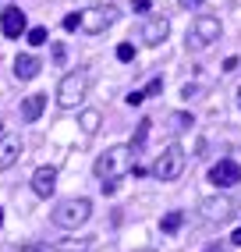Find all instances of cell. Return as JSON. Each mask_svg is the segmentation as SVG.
<instances>
[{
	"label": "cell",
	"instance_id": "cell-19",
	"mask_svg": "<svg viewBox=\"0 0 241 252\" xmlns=\"http://www.w3.org/2000/svg\"><path fill=\"white\" fill-rule=\"evenodd\" d=\"M188 128H192V114H184V110L170 114V131H174V135H181V131H188Z\"/></svg>",
	"mask_w": 241,
	"mask_h": 252
},
{
	"label": "cell",
	"instance_id": "cell-9",
	"mask_svg": "<svg viewBox=\"0 0 241 252\" xmlns=\"http://www.w3.org/2000/svg\"><path fill=\"white\" fill-rule=\"evenodd\" d=\"M0 32H4V39H22L29 32V18L22 7H4L0 14Z\"/></svg>",
	"mask_w": 241,
	"mask_h": 252
},
{
	"label": "cell",
	"instance_id": "cell-13",
	"mask_svg": "<svg viewBox=\"0 0 241 252\" xmlns=\"http://www.w3.org/2000/svg\"><path fill=\"white\" fill-rule=\"evenodd\" d=\"M39 71H43L39 57H32V54H18V57H14V78H18V82H32Z\"/></svg>",
	"mask_w": 241,
	"mask_h": 252
},
{
	"label": "cell",
	"instance_id": "cell-2",
	"mask_svg": "<svg viewBox=\"0 0 241 252\" xmlns=\"http://www.w3.org/2000/svg\"><path fill=\"white\" fill-rule=\"evenodd\" d=\"M89 71L85 68H75V71H67L64 78H60V86H57V107L60 110H75V107H82V99L89 96Z\"/></svg>",
	"mask_w": 241,
	"mask_h": 252
},
{
	"label": "cell",
	"instance_id": "cell-6",
	"mask_svg": "<svg viewBox=\"0 0 241 252\" xmlns=\"http://www.w3.org/2000/svg\"><path fill=\"white\" fill-rule=\"evenodd\" d=\"M117 7L114 4H92V7H85L82 11V32L85 36H103L114 22H117Z\"/></svg>",
	"mask_w": 241,
	"mask_h": 252
},
{
	"label": "cell",
	"instance_id": "cell-35",
	"mask_svg": "<svg viewBox=\"0 0 241 252\" xmlns=\"http://www.w3.org/2000/svg\"><path fill=\"white\" fill-rule=\"evenodd\" d=\"M0 224H4V206H0Z\"/></svg>",
	"mask_w": 241,
	"mask_h": 252
},
{
	"label": "cell",
	"instance_id": "cell-12",
	"mask_svg": "<svg viewBox=\"0 0 241 252\" xmlns=\"http://www.w3.org/2000/svg\"><path fill=\"white\" fill-rule=\"evenodd\" d=\"M22 157V135H0V171L14 167Z\"/></svg>",
	"mask_w": 241,
	"mask_h": 252
},
{
	"label": "cell",
	"instance_id": "cell-29",
	"mask_svg": "<svg viewBox=\"0 0 241 252\" xmlns=\"http://www.w3.org/2000/svg\"><path fill=\"white\" fill-rule=\"evenodd\" d=\"M117 192V181H103V195H114Z\"/></svg>",
	"mask_w": 241,
	"mask_h": 252
},
{
	"label": "cell",
	"instance_id": "cell-11",
	"mask_svg": "<svg viewBox=\"0 0 241 252\" xmlns=\"http://www.w3.org/2000/svg\"><path fill=\"white\" fill-rule=\"evenodd\" d=\"M167 32H170V22L163 18V14H156V18H146L139 36H142L146 46H160V43H167Z\"/></svg>",
	"mask_w": 241,
	"mask_h": 252
},
{
	"label": "cell",
	"instance_id": "cell-26",
	"mask_svg": "<svg viewBox=\"0 0 241 252\" xmlns=\"http://www.w3.org/2000/svg\"><path fill=\"white\" fill-rule=\"evenodd\" d=\"M131 7H135V14H149L152 0H131Z\"/></svg>",
	"mask_w": 241,
	"mask_h": 252
},
{
	"label": "cell",
	"instance_id": "cell-34",
	"mask_svg": "<svg viewBox=\"0 0 241 252\" xmlns=\"http://www.w3.org/2000/svg\"><path fill=\"white\" fill-rule=\"evenodd\" d=\"M135 252H156V249H135Z\"/></svg>",
	"mask_w": 241,
	"mask_h": 252
},
{
	"label": "cell",
	"instance_id": "cell-8",
	"mask_svg": "<svg viewBox=\"0 0 241 252\" xmlns=\"http://www.w3.org/2000/svg\"><path fill=\"white\" fill-rule=\"evenodd\" d=\"M210 181L216 185V189H234V185L241 181V163L238 160H216L210 167Z\"/></svg>",
	"mask_w": 241,
	"mask_h": 252
},
{
	"label": "cell",
	"instance_id": "cell-17",
	"mask_svg": "<svg viewBox=\"0 0 241 252\" xmlns=\"http://www.w3.org/2000/svg\"><path fill=\"white\" fill-rule=\"evenodd\" d=\"M149 128H152V117L139 121V128H135V135H131V142H128V153H131V160L142 153V146H146V139H149Z\"/></svg>",
	"mask_w": 241,
	"mask_h": 252
},
{
	"label": "cell",
	"instance_id": "cell-25",
	"mask_svg": "<svg viewBox=\"0 0 241 252\" xmlns=\"http://www.w3.org/2000/svg\"><path fill=\"white\" fill-rule=\"evenodd\" d=\"M139 103H146V93H142V89L128 93V107H139Z\"/></svg>",
	"mask_w": 241,
	"mask_h": 252
},
{
	"label": "cell",
	"instance_id": "cell-24",
	"mask_svg": "<svg viewBox=\"0 0 241 252\" xmlns=\"http://www.w3.org/2000/svg\"><path fill=\"white\" fill-rule=\"evenodd\" d=\"M7 252H46V245H11Z\"/></svg>",
	"mask_w": 241,
	"mask_h": 252
},
{
	"label": "cell",
	"instance_id": "cell-14",
	"mask_svg": "<svg viewBox=\"0 0 241 252\" xmlns=\"http://www.w3.org/2000/svg\"><path fill=\"white\" fill-rule=\"evenodd\" d=\"M96 245L92 234H67V238L54 242V252H89Z\"/></svg>",
	"mask_w": 241,
	"mask_h": 252
},
{
	"label": "cell",
	"instance_id": "cell-15",
	"mask_svg": "<svg viewBox=\"0 0 241 252\" xmlns=\"http://www.w3.org/2000/svg\"><path fill=\"white\" fill-rule=\"evenodd\" d=\"M43 107H46V96H43V93L25 96V99H22V121H39Z\"/></svg>",
	"mask_w": 241,
	"mask_h": 252
},
{
	"label": "cell",
	"instance_id": "cell-7",
	"mask_svg": "<svg viewBox=\"0 0 241 252\" xmlns=\"http://www.w3.org/2000/svg\"><path fill=\"white\" fill-rule=\"evenodd\" d=\"M234 213H238V203L231 195H206L199 203V217L210 220V224H227Z\"/></svg>",
	"mask_w": 241,
	"mask_h": 252
},
{
	"label": "cell",
	"instance_id": "cell-10",
	"mask_svg": "<svg viewBox=\"0 0 241 252\" xmlns=\"http://www.w3.org/2000/svg\"><path fill=\"white\" fill-rule=\"evenodd\" d=\"M32 192H36L39 199H50L57 192V167H50V163H43V167H36L32 171Z\"/></svg>",
	"mask_w": 241,
	"mask_h": 252
},
{
	"label": "cell",
	"instance_id": "cell-30",
	"mask_svg": "<svg viewBox=\"0 0 241 252\" xmlns=\"http://www.w3.org/2000/svg\"><path fill=\"white\" fill-rule=\"evenodd\" d=\"M181 96H184V99H192V96H199V89H195V86H184V89H181Z\"/></svg>",
	"mask_w": 241,
	"mask_h": 252
},
{
	"label": "cell",
	"instance_id": "cell-5",
	"mask_svg": "<svg viewBox=\"0 0 241 252\" xmlns=\"http://www.w3.org/2000/svg\"><path fill=\"white\" fill-rule=\"evenodd\" d=\"M220 36H223V25H220V18H213V14H199V18H195V25L188 29V39H184V46H188V50H206V46H213Z\"/></svg>",
	"mask_w": 241,
	"mask_h": 252
},
{
	"label": "cell",
	"instance_id": "cell-27",
	"mask_svg": "<svg viewBox=\"0 0 241 252\" xmlns=\"http://www.w3.org/2000/svg\"><path fill=\"white\" fill-rule=\"evenodd\" d=\"M64 57H67V46H64V43H54V61L64 64Z\"/></svg>",
	"mask_w": 241,
	"mask_h": 252
},
{
	"label": "cell",
	"instance_id": "cell-36",
	"mask_svg": "<svg viewBox=\"0 0 241 252\" xmlns=\"http://www.w3.org/2000/svg\"><path fill=\"white\" fill-rule=\"evenodd\" d=\"M238 107H241V89H238Z\"/></svg>",
	"mask_w": 241,
	"mask_h": 252
},
{
	"label": "cell",
	"instance_id": "cell-1",
	"mask_svg": "<svg viewBox=\"0 0 241 252\" xmlns=\"http://www.w3.org/2000/svg\"><path fill=\"white\" fill-rule=\"evenodd\" d=\"M131 153H128V146H107L103 153L96 157V178L99 181H117L120 174H131Z\"/></svg>",
	"mask_w": 241,
	"mask_h": 252
},
{
	"label": "cell",
	"instance_id": "cell-28",
	"mask_svg": "<svg viewBox=\"0 0 241 252\" xmlns=\"http://www.w3.org/2000/svg\"><path fill=\"white\" fill-rule=\"evenodd\" d=\"M238 68H241L238 57H227V61H223V71H238Z\"/></svg>",
	"mask_w": 241,
	"mask_h": 252
},
{
	"label": "cell",
	"instance_id": "cell-33",
	"mask_svg": "<svg viewBox=\"0 0 241 252\" xmlns=\"http://www.w3.org/2000/svg\"><path fill=\"white\" fill-rule=\"evenodd\" d=\"M206 252H223V249H220V245H210V249H206Z\"/></svg>",
	"mask_w": 241,
	"mask_h": 252
},
{
	"label": "cell",
	"instance_id": "cell-16",
	"mask_svg": "<svg viewBox=\"0 0 241 252\" xmlns=\"http://www.w3.org/2000/svg\"><path fill=\"white\" fill-rule=\"evenodd\" d=\"M78 128L85 131V135H96V131L103 128V114H99V110H92V107L78 110Z\"/></svg>",
	"mask_w": 241,
	"mask_h": 252
},
{
	"label": "cell",
	"instance_id": "cell-31",
	"mask_svg": "<svg viewBox=\"0 0 241 252\" xmlns=\"http://www.w3.org/2000/svg\"><path fill=\"white\" fill-rule=\"evenodd\" d=\"M202 4V0H181V7H188V11H192V7H199Z\"/></svg>",
	"mask_w": 241,
	"mask_h": 252
},
{
	"label": "cell",
	"instance_id": "cell-21",
	"mask_svg": "<svg viewBox=\"0 0 241 252\" xmlns=\"http://www.w3.org/2000/svg\"><path fill=\"white\" fill-rule=\"evenodd\" d=\"M60 25H64L67 32H75V29H82V14H75V11H71V14H64V22H60Z\"/></svg>",
	"mask_w": 241,
	"mask_h": 252
},
{
	"label": "cell",
	"instance_id": "cell-22",
	"mask_svg": "<svg viewBox=\"0 0 241 252\" xmlns=\"http://www.w3.org/2000/svg\"><path fill=\"white\" fill-rule=\"evenodd\" d=\"M117 61H135V43H120L117 46Z\"/></svg>",
	"mask_w": 241,
	"mask_h": 252
},
{
	"label": "cell",
	"instance_id": "cell-4",
	"mask_svg": "<svg viewBox=\"0 0 241 252\" xmlns=\"http://www.w3.org/2000/svg\"><path fill=\"white\" fill-rule=\"evenodd\" d=\"M89 217H92V203L82 195V199H64V203H57L54 213H50V220H54L60 231H78Z\"/></svg>",
	"mask_w": 241,
	"mask_h": 252
},
{
	"label": "cell",
	"instance_id": "cell-32",
	"mask_svg": "<svg viewBox=\"0 0 241 252\" xmlns=\"http://www.w3.org/2000/svg\"><path fill=\"white\" fill-rule=\"evenodd\" d=\"M231 242H234V245H241V227H238V231L231 234Z\"/></svg>",
	"mask_w": 241,
	"mask_h": 252
},
{
	"label": "cell",
	"instance_id": "cell-37",
	"mask_svg": "<svg viewBox=\"0 0 241 252\" xmlns=\"http://www.w3.org/2000/svg\"><path fill=\"white\" fill-rule=\"evenodd\" d=\"M0 135H4V125H0Z\"/></svg>",
	"mask_w": 241,
	"mask_h": 252
},
{
	"label": "cell",
	"instance_id": "cell-20",
	"mask_svg": "<svg viewBox=\"0 0 241 252\" xmlns=\"http://www.w3.org/2000/svg\"><path fill=\"white\" fill-rule=\"evenodd\" d=\"M25 39H29V46H43V43L50 39V32H46L43 25H36V29H29V32H25Z\"/></svg>",
	"mask_w": 241,
	"mask_h": 252
},
{
	"label": "cell",
	"instance_id": "cell-3",
	"mask_svg": "<svg viewBox=\"0 0 241 252\" xmlns=\"http://www.w3.org/2000/svg\"><path fill=\"white\" fill-rule=\"evenodd\" d=\"M184 167H188V153H184L178 142H170V146L160 149V157L152 160L149 174L156 178V181H178V178L184 174Z\"/></svg>",
	"mask_w": 241,
	"mask_h": 252
},
{
	"label": "cell",
	"instance_id": "cell-18",
	"mask_svg": "<svg viewBox=\"0 0 241 252\" xmlns=\"http://www.w3.org/2000/svg\"><path fill=\"white\" fill-rule=\"evenodd\" d=\"M181 224H184V213H181V210H170L163 220H160V231H163V234H178Z\"/></svg>",
	"mask_w": 241,
	"mask_h": 252
},
{
	"label": "cell",
	"instance_id": "cell-23",
	"mask_svg": "<svg viewBox=\"0 0 241 252\" xmlns=\"http://www.w3.org/2000/svg\"><path fill=\"white\" fill-rule=\"evenodd\" d=\"M160 89H163V78H160V75H156V78H152V82H149V86H146V89H142V93H146V96H156V93H160Z\"/></svg>",
	"mask_w": 241,
	"mask_h": 252
}]
</instances>
